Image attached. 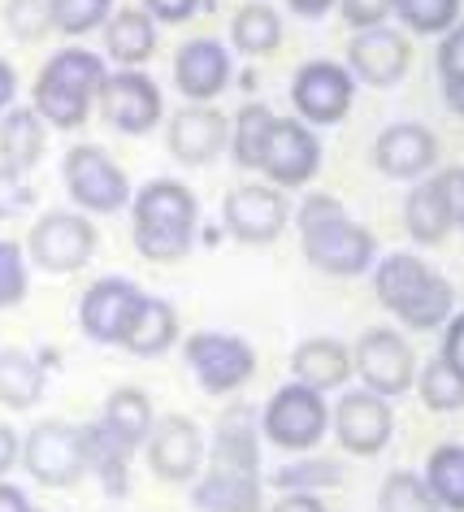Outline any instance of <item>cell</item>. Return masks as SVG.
Listing matches in <instances>:
<instances>
[{
    "instance_id": "cell-39",
    "label": "cell",
    "mask_w": 464,
    "mask_h": 512,
    "mask_svg": "<svg viewBox=\"0 0 464 512\" xmlns=\"http://www.w3.org/2000/svg\"><path fill=\"white\" fill-rule=\"evenodd\" d=\"M269 482H274L278 491H308V495H317V491H326V486H339L343 469L334 465V460H295V465L278 469Z\"/></svg>"
},
{
    "instance_id": "cell-1",
    "label": "cell",
    "mask_w": 464,
    "mask_h": 512,
    "mask_svg": "<svg viewBox=\"0 0 464 512\" xmlns=\"http://www.w3.org/2000/svg\"><path fill=\"white\" fill-rule=\"evenodd\" d=\"M295 230H300L308 265L330 278H356L378 261V239L373 230L347 217V209L334 196H308L295 213Z\"/></svg>"
},
{
    "instance_id": "cell-44",
    "label": "cell",
    "mask_w": 464,
    "mask_h": 512,
    "mask_svg": "<svg viewBox=\"0 0 464 512\" xmlns=\"http://www.w3.org/2000/svg\"><path fill=\"white\" fill-rule=\"evenodd\" d=\"M434 178H438V191H443L451 230H464V165H451V170L434 174Z\"/></svg>"
},
{
    "instance_id": "cell-42",
    "label": "cell",
    "mask_w": 464,
    "mask_h": 512,
    "mask_svg": "<svg viewBox=\"0 0 464 512\" xmlns=\"http://www.w3.org/2000/svg\"><path fill=\"white\" fill-rule=\"evenodd\" d=\"M9 27L22 40H40V35L53 27L48 22V0H9Z\"/></svg>"
},
{
    "instance_id": "cell-22",
    "label": "cell",
    "mask_w": 464,
    "mask_h": 512,
    "mask_svg": "<svg viewBox=\"0 0 464 512\" xmlns=\"http://www.w3.org/2000/svg\"><path fill=\"white\" fill-rule=\"evenodd\" d=\"M230 144V122L213 105H187L170 122V152L183 165H209Z\"/></svg>"
},
{
    "instance_id": "cell-25",
    "label": "cell",
    "mask_w": 464,
    "mask_h": 512,
    "mask_svg": "<svg viewBox=\"0 0 464 512\" xmlns=\"http://www.w3.org/2000/svg\"><path fill=\"white\" fill-rule=\"evenodd\" d=\"M200 512H261V473L209 469L191 491Z\"/></svg>"
},
{
    "instance_id": "cell-7",
    "label": "cell",
    "mask_w": 464,
    "mask_h": 512,
    "mask_svg": "<svg viewBox=\"0 0 464 512\" xmlns=\"http://www.w3.org/2000/svg\"><path fill=\"white\" fill-rule=\"evenodd\" d=\"M352 374H360L365 391L382 395V400H391V395L399 400V395H408L412 382H417V356H412L404 335H395V330H386V326H373L352 348Z\"/></svg>"
},
{
    "instance_id": "cell-8",
    "label": "cell",
    "mask_w": 464,
    "mask_h": 512,
    "mask_svg": "<svg viewBox=\"0 0 464 512\" xmlns=\"http://www.w3.org/2000/svg\"><path fill=\"white\" fill-rule=\"evenodd\" d=\"M187 365L209 395H235L239 387H248L256 374V352H252V343L239 335L200 330V335L187 339Z\"/></svg>"
},
{
    "instance_id": "cell-40",
    "label": "cell",
    "mask_w": 464,
    "mask_h": 512,
    "mask_svg": "<svg viewBox=\"0 0 464 512\" xmlns=\"http://www.w3.org/2000/svg\"><path fill=\"white\" fill-rule=\"evenodd\" d=\"M31 274H27V256L14 239H0V309H14L27 300Z\"/></svg>"
},
{
    "instance_id": "cell-27",
    "label": "cell",
    "mask_w": 464,
    "mask_h": 512,
    "mask_svg": "<svg viewBox=\"0 0 464 512\" xmlns=\"http://www.w3.org/2000/svg\"><path fill=\"white\" fill-rule=\"evenodd\" d=\"M44 157V118L35 109H5L0 118V161L14 165V170H35Z\"/></svg>"
},
{
    "instance_id": "cell-30",
    "label": "cell",
    "mask_w": 464,
    "mask_h": 512,
    "mask_svg": "<svg viewBox=\"0 0 464 512\" xmlns=\"http://www.w3.org/2000/svg\"><path fill=\"white\" fill-rule=\"evenodd\" d=\"M404 226L408 235L425 243V248H434V243H443L451 235V217H447V204H443V191H438V178L430 183L412 187L408 200H404Z\"/></svg>"
},
{
    "instance_id": "cell-15",
    "label": "cell",
    "mask_w": 464,
    "mask_h": 512,
    "mask_svg": "<svg viewBox=\"0 0 464 512\" xmlns=\"http://www.w3.org/2000/svg\"><path fill=\"white\" fill-rule=\"evenodd\" d=\"M148 465L165 482H191L204 465V434L191 417H165L148 434Z\"/></svg>"
},
{
    "instance_id": "cell-54",
    "label": "cell",
    "mask_w": 464,
    "mask_h": 512,
    "mask_svg": "<svg viewBox=\"0 0 464 512\" xmlns=\"http://www.w3.org/2000/svg\"><path fill=\"white\" fill-rule=\"evenodd\" d=\"M31 512H35V508H31Z\"/></svg>"
},
{
    "instance_id": "cell-24",
    "label": "cell",
    "mask_w": 464,
    "mask_h": 512,
    "mask_svg": "<svg viewBox=\"0 0 464 512\" xmlns=\"http://www.w3.org/2000/svg\"><path fill=\"white\" fill-rule=\"evenodd\" d=\"M174 339H178V313H174V304L161 300V296H139L131 322H126L118 343H122L126 352H135V356H161V352L174 348Z\"/></svg>"
},
{
    "instance_id": "cell-50",
    "label": "cell",
    "mask_w": 464,
    "mask_h": 512,
    "mask_svg": "<svg viewBox=\"0 0 464 512\" xmlns=\"http://www.w3.org/2000/svg\"><path fill=\"white\" fill-rule=\"evenodd\" d=\"M443 96H447V109L456 113V118H464V74H447Z\"/></svg>"
},
{
    "instance_id": "cell-46",
    "label": "cell",
    "mask_w": 464,
    "mask_h": 512,
    "mask_svg": "<svg viewBox=\"0 0 464 512\" xmlns=\"http://www.w3.org/2000/svg\"><path fill=\"white\" fill-rule=\"evenodd\" d=\"M443 361H451L464 374V313L447 317V335H443Z\"/></svg>"
},
{
    "instance_id": "cell-12",
    "label": "cell",
    "mask_w": 464,
    "mask_h": 512,
    "mask_svg": "<svg viewBox=\"0 0 464 512\" xmlns=\"http://www.w3.org/2000/svg\"><path fill=\"white\" fill-rule=\"evenodd\" d=\"M321 170V139L300 118H274L261 152V174L278 187H304Z\"/></svg>"
},
{
    "instance_id": "cell-47",
    "label": "cell",
    "mask_w": 464,
    "mask_h": 512,
    "mask_svg": "<svg viewBox=\"0 0 464 512\" xmlns=\"http://www.w3.org/2000/svg\"><path fill=\"white\" fill-rule=\"evenodd\" d=\"M200 9V0H148V14L161 22H183Z\"/></svg>"
},
{
    "instance_id": "cell-43",
    "label": "cell",
    "mask_w": 464,
    "mask_h": 512,
    "mask_svg": "<svg viewBox=\"0 0 464 512\" xmlns=\"http://www.w3.org/2000/svg\"><path fill=\"white\" fill-rule=\"evenodd\" d=\"M386 14H395V0H343V18H347V27H356V31L382 27Z\"/></svg>"
},
{
    "instance_id": "cell-33",
    "label": "cell",
    "mask_w": 464,
    "mask_h": 512,
    "mask_svg": "<svg viewBox=\"0 0 464 512\" xmlns=\"http://www.w3.org/2000/svg\"><path fill=\"white\" fill-rule=\"evenodd\" d=\"M425 486L443 508L464 512V447L460 443H438L425 460Z\"/></svg>"
},
{
    "instance_id": "cell-4",
    "label": "cell",
    "mask_w": 464,
    "mask_h": 512,
    "mask_svg": "<svg viewBox=\"0 0 464 512\" xmlns=\"http://www.w3.org/2000/svg\"><path fill=\"white\" fill-rule=\"evenodd\" d=\"M100 83H105V61L96 53H87V48H61L40 70V79H35V113L48 126L74 131L92 113Z\"/></svg>"
},
{
    "instance_id": "cell-9",
    "label": "cell",
    "mask_w": 464,
    "mask_h": 512,
    "mask_svg": "<svg viewBox=\"0 0 464 512\" xmlns=\"http://www.w3.org/2000/svg\"><path fill=\"white\" fill-rule=\"evenodd\" d=\"M356 79L339 61H308L291 83V105L304 126H339L352 109Z\"/></svg>"
},
{
    "instance_id": "cell-28",
    "label": "cell",
    "mask_w": 464,
    "mask_h": 512,
    "mask_svg": "<svg viewBox=\"0 0 464 512\" xmlns=\"http://www.w3.org/2000/svg\"><path fill=\"white\" fill-rule=\"evenodd\" d=\"M131 443H122L105 421L87 426V473H96L109 495H122L131 482Z\"/></svg>"
},
{
    "instance_id": "cell-16",
    "label": "cell",
    "mask_w": 464,
    "mask_h": 512,
    "mask_svg": "<svg viewBox=\"0 0 464 512\" xmlns=\"http://www.w3.org/2000/svg\"><path fill=\"white\" fill-rule=\"evenodd\" d=\"M291 222V209L274 187H235L226 196V230L239 243H274Z\"/></svg>"
},
{
    "instance_id": "cell-5",
    "label": "cell",
    "mask_w": 464,
    "mask_h": 512,
    "mask_svg": "<svg viewBox=\"0 0 464 512\" xmlns=\"http://www.w3.org/2000/svg\"><path fill=\"white\" fill-rule=\"evenodd\" d=\"M330 426V408L321 400V391L304 387V382H287L269 395L265 413H261V434L282 452H308L326 439Z\"/></svg>"
},
{
    "instance_id": "cell-41",
    "label": "cell",
    "mask_w": 464,
    "mask_h": 512,
    "mask_svg": "<svg viewBox=\"0 0 464 512\" xmlns=\"http://www.w3.org/2000/svg\"><path fill=\"white\" fill-rule=\"evenodd\" d=\"M31 200H35V191H31V183H27V174L0 161V222H9V217L27 213Z\"/></svg>"
},
{
    "instance_id": "cell-45",
    "label": "cell",
    "mask_w": 464,
    "mask_h": 512,
    "mask_svg": "<svg viewBox=\"0 0 464 512\" xmlns=\"http://www.w3.org/2000/svg\"><path fill=\"white\" fill-rule=\"evenodd\" d=\"M438 74H464V27H451L438 48Z\"/></svg>"
},
{
    "instance_id": "cell-31",
    "label": "cell",
    "mask_w": 464,
    "mask_h": 512,
    "mask_svg": "<svg viewBox=\"0 0 464 512\" xmlns=\"http://www.w3.org/2000/svg\"><path fill=\"white\" fill-rule=\"evenodd\" d=\"M105 426L118 434L122 443H131V447H144L148 443V434H152V400L139 387H122V391H113L109 400H105Z\"/></svg>"
},
{
    "instance_id": "cell-53",
    "label": "cell",
    "mask_w": 464,
    "mask_h": 512,
    "mask_svg": "<svg viewBox=\"0 0 464 512\" xmlns=\"http://www.w3.org/2000/svg\"><path fill=\"white\" fill-rule=\"evenodd\" d=\"M287 5H291V14H300V18H321L334 0H287Z\"/></svg>"
},
{
    "instance_id": "cell-34",
    "label": "cell",
    "mask_w": 464,
    "mask_h": 512,
    "mask_svg": "<svg viewBox=\"0 0 464 512\" xmlns=\"http://www.w3.org/2000/svg\"><path fill=\"white\" fill-rule=\"evenodd\" d=\"M412 387L421 391V404L430 413H456V408H464V374L451 361H443V356L425 361Z\"/></svg>"
},
{
    "instance_id": "cell-48",
    "label": "cell",
    "mask_w": 464,
    "mask_h": 512,
    "mask_svg": "<svg viewBox=\"0 0 464 512\" xmlns=\"http://www.w3.org/2000/svg\"><path fill=\"white\" fill-rule=\"evenodd\" d=\"M269 512H326V504H321L317 495H308V491H287Z\"/></svg>"
},
{
    "instance_id": "cell-49",
    "label": "cell",
    "mask_w": 464,
    "mask_h": 512,
    "mask_svg": "<svg viewBox=\"0 0 464 512\" xmlns=\"http://www.w3.org/2000/svg\"><path fill=\"white\" fill-rule=\"evenodd\" d=\"M18 456H22V443H18V434L0 421V478H5L9 469L18 465Z\"/></svg>"
},
{
    "instance_id": "cell-32",
    "label": "cell",
    "mask_w": 464,
    "mask_h": 512,
    "mask_svg": "<svg viewBox=\"0 0 464 512\" xmlns=\"http://www.w3.org/2000/svg\"><path fill=\"white\" fill-rule=\"evenodd\" d=\"M230 44L248 57H269L282 44V18L269 5H261V0H252L230 22Z\"/></svg>"
},
{
    "instance_id": "cell-6",
    "label": "cell",
    "mask_w": 464,
    "mask_h": 512,
    "mask_svg": "<svg viewBox=\"0 0 464 512\" xmlns=\"http://www.w3.org/2000/svg\"><path fill=\"white\" fill-rule=\"evenodd\" d=\"M22 465L44 486H74L87 473V426L40 421L22 443Z\"/></svg>"
},
{
    "instance_id": "cell-29",
    "label": "cell",
    "mask_w": 464,
    "mask_h": 512,
    "mask_svg": "<svg viewBox=\"0 0 464 512\" xmlns=\"http://www.w3.org/2000/svg\"><path fill=\"white\" fill-rule=\"evenodd\" d=\"M44 382H48V374L31 352H22V348L0 352V404L5 408H14V413L35 408L44 395Z\"/></svg>"
},
{
    "instance_id": "cell-18",
    "label": "cell",
    "mask_w": 464,
    "mask_h": 512,
    "mask_svg": "<svg viewBox=\"0 0 464 512\" xmlns=\"http://www.w3.org/2000/svg\"><path fill=\"white\" fill-rule=\"evenodd\" d=\"M139 296H144V291H139L131 278H96V283L87 287L83 304H79L83 335L96 339V343H118L126 322H131Z\"/></svg>"
},
{
    "instance_id": "cell-19",
    "label": "cell",
    "mask_w": 464,
    "mask_h": 512,
    "mask_svg": "<svg viewBox=\"0 0 464 512\" xmlns=\"http://www.w3.org/2000/svg\"><path fill=\"white\" fill-rule=\"evenodd\" d=\"M174 83L178 92L196 105H209L230 87V53L217 40H191L174 57Z\"/></svg>"
},
{
    "instance_id": "cell-10",
    "label": "cell",
    "mask_w": 464,
    "mask_h": 512,
    "mask_svg": "<svg viewBox=\"0 0 464 512\" xmlns=\"http://www.w3.org/2000/svg\"><path fill=\"white\" fill-rule=\"evenodd\" d=\"M27 252L44 274H74L92 261L96 226L87 222L83 213H44L40 222L31 226Z\"/></svg>"
},
{
    "instance_id": "cell-37",
    "label": "cell",
    "mask_w": 464,
    "mask_h": 512,
    "mask_svg": "<svg viewBox=\"0 0 464 512\" xmlns=\"http://www.w3.org/2000/svg\"><path fill=\"white\" fill-rule=\"evenodd\" d=\"M378 512H438V499L430 495V486L417 473L399 469L382 482V495H378Z\"/></svg>"
},
{
    "instance_id": "cell-20",
    "label": "cell",
    "mask_w": 464,
    "mask_h": 512,
    "mask_svg": "<svg viewBox=\"0 0 464 512\" xmlns=\"http://www.w3.org/2000/svg\"><path fill=\"white\" fill-rule=\"evenodd\" d=\"M226 473H261V417L252 404H230L217 421L213 465Z\"/></svg>"
},
{
    "instance_id": "cell-35",
    "label": "cell",
    "mask_w": 464,
    "mask_h": 512,
    "mask_svg": "<svg viewBox=\"0 0 464 512\" xmlns=\"http://www.w3.org/2000/svg\"><path fill=\"white\" fill-rule=\"evenodd\" d=\"M269 126H274V113L261 100H248L235 113V131H230V148H235V161L243 170H261V152L269 139Z\"/></svg>"
},
{
    "instance_id": "cell-26",
    "label": "cell",
    "mask_w": 464,
    "mask_h": 512,
    "mask_svg": "<svg viewBox=\"0 0 464 512\" xmlns=\"http://www.w3.org/2000/svg\"><path fill=\"white\" fill-rule=\"evenodd\" d=\"M105 48H109V57L126 70L152 61V53H157V27H152V14H144V9H118V14H109Z\"/></svg>"
},
{
    "instance_id": "cell-51",
    "label": "cell",
    "mask_w": 464,
    "mask_h": 512,
    "mask_svg": "<svg viewBox=\"0 0 464 512\" xmlns=\"http://www.w3.org/2000/svg\"><path fill=\"white\" fill-rule=\"evenodd\" d=\"M0 512H31V504H27V495H22L18 486L0 482Z\"/></svg>"
},
{
    "instance_id": "cell-38",
    "label": "cell",
    "mask_w": 464,
    "mask_h": 512,
    "mask_svg": "<svg viewBox=\"0 0 464 512\" xmlns=\"http://www.w3.org/2000/svg\"><path fill=\"white\" fill-rule=\"evenodd\" d=\"M113 14V0H48V22L61 35H87L105 27Z\"/></svg>"
},
{
    "instance_id": "cell-2",
    "label": "cell",
    "mask_w": 464,
    "mask_h": 512,
    "mask_svg": "<svg viewBox=\"0 0 464 512\" xmlns=\"http://www.w3.org/2000/svg\"><path fill=\"white\" fill-rule=\"evenodd\" d=\"M373 291H378L382 309H391L412 330H434L456 313L451 283L443 274H434L421 256H408V252L382 256L378 270H373Z\"/></svg>"
},
{
    "instance_id": "cell-14",
    "label": "cell",
    "mask_w": 464,
    "mask_h": 512,
    "mask_svg": "<svg viewBox=\"0 0 464 512\" xmlns=\"http://www.w3.org/2000/svg\"><path fill=\"white\" fill-rule=\"evenodd\" d=\"M334 426V439L343 443V452L352 456H378L395 434V417H391V404L373 391H352L343 395L339 408L330 417Z\"/></svg>"
},
{
    "instance_id": "cell-3",
    "label": "cell",
    "mask_w": 464,
    "mask_h": 512,
    "mask_svg": "<svg viewBox=\"0 0 464 512\" xmlns=\"http://www.w3.org/2000/svg\"><path fill=\"white\" fill-rule=\"evenodd\" d=\"M131 213H135V248L148 261H178V256L191 252L200 204L178 178H152L135 196Z\"/></svg>"
},
{
    "instance_id": "cell-17",
    "label": "cell",
    "mask_w": 464,
    "mask_h": 512,
    "mask_svg": "<svg viewBox=\"0 0 464 512\" xmlns=\"http://www.w3.org/2000/svg\"><path fill=\"white\" fill-rule=\"evenodd\" d=\"M412 61V48H408V35H399L391 27H369L360 31L352 48H347V70L352 79L369 83V87H391L404 79Z\"/></svg>"
},
{
    "instance_id": "cell-13",
    "label": "cell",
    "mask_w": 464,
    "mask_h": 512,
    "mask_svg": "<svg viewBox=\"0 0 464 512\" xmlns=\"http://www.w3.org/2000/svg\"><path fill=\"white\" fill-rule=\"evenodd\" d=\"M100 113L109 118L113 131L148 135L161 122V87L139 70L105 74V83H100Z\"/></svg>"
},
{
    "instance_id": "cell-23",
    "label": "cell",
    "mask_w": 464,
    "mask_h": 512,
    "mask_svg": "<svg viewBox=\"0 0 464 512\" xmlns=\"http://www.w3.org/2000/svg\"><path fill=\"white\" fill-rule=\"evenodd\" d=\"M291 374H295V382L326 395L352 378V352H347L339 339H326V335L304 339L300 348L291 352Z\"/></svg>"
},
{
    "instance_id": "cell-36",
    "label": "cell",
    "mask_w": 464,
    "mask_h": 512,
    "mask_svg": "<svg viewBox=\"0 0 464 512\" xmlns=\"http://www.w3.org/2000/svg\"><path fill=\"white\" fill-rule=\"evenodd\" d=\"M395 14L417 35H447L460 18V0H395Z\"/></svg>"
},
{
    "instance_id": "cell-52",
    "label": "cell",
    "mask_w": 464,
    "mask_h": 512,
    "mask_svg": "<svg viewBox=\"0 0 464 512\" xmlns=\"http://www.w3.org/2000/svg\"><path fill=\"white\" fill-rule=\"evenodd\" d=\"M14 87H18V79H14V66H9V61H0V113H5L9 105H14Z\"/></svg>"
},
{
    "instance_id": "cell-11",
    "label": "cell",
    "mask_w": 464,
    "mask_h": 512,
    "mask_svg": "<svg viewBox=\"0 0 464 512\" xmlns=\"http://www.w3.org/2000/svg\"><path fill=\"white\" fill-rule=\"evenodd\" d=\"M66 187L83 213H118L131 200L122 165H113L109 152L96 144H79L66 152Z\"/></svg>"
},
{
    "instance_id": "cell-21",
    "label": "cell",
    "mask_w": 464,
    "mask_h": 512,
    "mask_svg": "<svg viewBox=\"0 0 464 512\" xmlns=\"http://www.w3.org/2000/svg\"><path fill=\"white\" fill-rule=\"evenodd\" d=\"M373 161L386 178H421L438 161V139L421 122H395L378 135Z\"/></svg>"
}]
</instances>
